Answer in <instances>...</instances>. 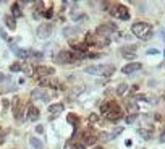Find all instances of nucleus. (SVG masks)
I'll return each instance as SVG.
<instances>
[{"label": "nucleus", "mask_w": 165, "mask_h": 149, "mask_svg": "<svg viewBox=\"0 0 165 149\" xmlns=\"http://www.w3.org/2000/svg\"><path fill=\"white\" fill-rule=\"evenodd\" d=\"M131 32L136 36V37H139V39H143V41H147L150 36H152V25H149V23H146V21H136L133 26H131Z\"/></svg>", "instance_id": "f257e3e1"}, {"label": "nucleus", "mask_w": 165, "mask_h": 149, "mask_svg": "<svg viewBox=\"0 0 165 149\" xmlns=\"http://www.w3.org/2000/svg\"><path fill=\"white\" fill-rule=\"evenodd\" d=\"M110 13H112V15H114L115 18H120V20H123V21L130 20L128 8H126L125 5H120V3H117V5H114V7H112Z\"/></svg>", "instance_id": "f03ea898"}, {"label": "nucleus", "mask_w": 165, "mask_h": 149, "mask_svg": "<svg viewBox=\"0 0 165 149\" xmlns=\"http://www.w3.org/2000/svg\"><path fill=\"white\" fill-rule=\"evenodd\" d=\"M73 54L70 50H60V52L55 55V63H60V65H70L73 63Z\"/></svg>", "instance_id": "7ed1b4c3"}, {"label": "nucleus", "mask_w": 165, "mask_h": 149, "mask_svg": "<svg viewBox=\"0 0 165 149\" xmlns=\"http://www.w3.org/2000/svg\"><path fill=\"white\" fill-rule=\"evenodd\" d=\"M117 31V26L115 25H112V23H104V25H101V26H97V29H96V32H97V36L99 37H104V36H110V34H114V32Z\"/></svg>", "instance_id": "20e7f679"}, {"label": "nucleus", "mask_w": 165, "mask_h": 149, "mask_svg": "<svg viewBox=\"0 0 165 149\" xmlns=\"http://www.w3.org/2000/svg\"><path fill=\"white\" fill-rule=\"evenodd\" d=\"M36 34L39 39H47L52 34V25L50 23H44V25H39L36 29Z\"/></svg>", "instance_id": "39448f33"}, {"label": "nucleus", "mask_w": 165, "mask_h": 149, "mask_svg": "<svg viewBox=\"0 0 165 149\" xmlns=\"http://www.w3.org/2000/svg\"><path fill=\"white\" fill-rule=\"evenodd\" d=\"M121 109L118 107V104H112V107H110V110L107 112V118L110 120V122H117V120H120L121 118Z\"/></svg>", "instance_id": "423d86ee"}, {"label": "nucleus", "mask_w": 165, "mask_h": 149, "mask_svg": "<svg viewBox=\"0 0 165 149\" xmlns=\"http://www.w3.org/2000/svg\"><path fill=\"white\" fill-rule=\"evenodd\" d=\"M55 70L52 67H36L34 68V78H44V76H49V74H54Z\"/></svg>", "instance_id": "0eeeda50"}, {"label": "nucleus", "mask_w": 165, "mask_h": 149, "mask_svg": "<svg viewBox=\"0 0 165 149\" xmlns=\"http://www.w3.org/2000/svg\"><path fill=\"white\" fill-rule=\"evenodd\" d=\"M20 97L18 96H15L13 97V101H12V109H13V114H15V118L20 122L21 120V107H20Z\"/></svg>", "instance_id": "6e6552de"}, {"label": "nucleus", "mask_w": 165, "mask_h": 149, "mask_svg": "<svg viewBox=\"0 0 165 149\" xmlns=\"http://www.w3.org/2000/svg\"><path fill=\"white\" fill-rule=\"evenodd\" d=\"M96 141H97V136H96V134H94V133L91 131V130L84 133V136H83L84 147H86V146H94V144H96Z\"/></svg>", "instance_id": "1a4fd4ad"}, {"label": "nucleus", "mask_w": 165, "mask_h": 149, "mask_svg": "<svg viewBox=\"0 0 165 149\" xmlns=\"http://www.w3.org/2000/svg\"><path fill=\"white\" fill-rule=\"evenodd\" d=\"M141 67L143 65L138 63V62H133V63H126L123 68H121V71H123L125 74H131V73H134V71H138V70H141Z\"/></svg>", "instance_id": "9d476101"}, {"label": "nucleus", "mask_w": 165, "mask_h": 149, "mask_svg": "<svg viewBox=\"0 0 165 149\" xmlns=\"http://www.w3.org/2000/svg\"><path fill=\"white\" fill-rule=\"evenodd\" d=\"M115 73V67H110V65H99V74L105 78H110L112 74Z\"/></svg>", "instance_id": "9b49d317"}, {"label": "nucleus", "mask_w": 165, "mask_h": 149, "mask_svg": "<svg viewBox=\"0 0 165 149\" xmlns=\"http://www.w3.org/2000/svg\"><path fill=\"white\" fill-rule=\"evenodd\" d=\"M31 97H32V99H42V101H50V94H49V92H44V91H42V89H34V91H32L31 92Z\"/></svg>", "instance_id": "f8f14e48"}, {"label": "nucleus", "mask_w": 165, "mask_h": 149, "mask_svg": "<svg viewBox=\"0 0 165 149\" xmlns=\"http://www.w3.org/2000/svg\"><path fill=\"white\" fill-rule=\"evenodd\" d=\"M62 32H63L65 37H74V36L79 34V28L78 26H65Z\"/></svg>", "instance_id": "ddd939ff"}, {"label": "nucleus", "mask_w": 165, "mask_h": 149, "mask_svg": "<svg viewBox=\"0 0 165 149\" xmlns=\"http://www.w3.org/2000/svg\"><path fill=\"white\" fill-rule=\"evenodd\" d=\"M37 118H39V109H37L36 105H29L28 107V120L36 122Z\"/></svg>", "instance_id": "4468645a"}, {"label": "nucleus", "mask_w": 165, "mask_h": 149, "mask_svg": "<svg viewBox=\"0 0 165 149\" xmlns=\"http://www.w3.org/2000/svg\"><path fill=\"white\" fill-rule=\"evenodd\" d=\"M3 23H5V26L10 31H15L16 29V21H15V18H13L12 15H5V16H3Z\"/></svg>", "instance_id": "2eb2a0df"}, {"label": "nucleus", "mask_w": 165, "mask_h": 149, "mask_svg": "<svg viewBox=\"0 0 165 149\" xmlns=\"http://www.w3.org/2000/svg\"><path fill=\"white\" fill-rule=\"evenodd\" d=\"M63 109H65V105L62 104V102H58V104H52V105H49V112L50 114H62L63 112Z\"/></svg>", "instance_id": "dca6fc26"}, {"label": "nucleus", "mask_w": 165, "mask_h": 149, "mask_svg": "<svg viewBox=\"0 0 165 149\" xmlns=\"http://www.w3.org/2000/svg\"><path fill=\"white\" fill-rule=\"evenodd\" d=\"M29 144H31L32 149H42V147H44V143H42L39 138H36V136H32L29 139Z\"/></svg>", "instance_id": "f3484780"}, {"label": "nucleus", "mask_w": 165, "mask_h": 149, "mask_svg": "<svg viewBox=\"0 0 165 149\" xmlns=\"http://www.w3.org/2000/svg\"><path fill=\"white\" fill-rule=\"evenodd\" d=\"M12 16L13 18H20V16H23V12H21V8H20V3H13L12 5Z\"/></svg>", "instance_id": "a211bd4d"}, {"label": "nucleus", "mask_w": 165, "mask_h": 149, "mask_svg": "<svg viewBox=\"0 0 165 149\" xmlns=\"http://www.w3.org/2000/svg\"><path fill=\"white\" fill-rule=\"evenodd\" d=\"M84 73H87V74H99V65H94V67H86V68H84Z\"/></svg>", "instance_id": "6ab92c4d"}, {"label": "nucleus", "mask_w": 165, "mask_h": 149, "mask_svg": "<svg viewBox=\"0 0 165 149\" xmlns=\"http://www.w3.org/2000/svg\"><path fill=\"white\" fill-rule=\"evenodd\" d=\"M67 120H68V123H71L74 128H78V117L74 114H70L68 117H67Z\"/></svg>", "instance_id": "aec40b11"}, {"label": "nucleus", "mask_w": 165, "mask_h": 149, "mask_svg": "<svg viewBox=\"0 0 165 149\" xmlns=\"http://www.w3.org/2000/svg\"><path fill=\"white\" fill-rule=\"evenodd\" d=\"M108 44H110V39H101V37H99V39H96V44L94 45H97V47H105Z\"/></svg>", "instance_id": "412c9836"}, {"label": "nucleus", "mask_w": 165, "mask_h": 149, "mask_svg": "<svg viewBox=\"0 0 165 149\" xmlns=\"http://www.w3.org/2000/svg\"><path fill=\"white\" fill-rule=\"evenodd\" d=\"M10 71H12V73L23 71V63H13V65H10Z\"/></svg>", "instance_id": "4be33fe9"}, {"label": "nucleus", "mask_w": 165, "mask_h": 149, "mask_svg": "<svg viewBox=\"0 0 165 149\" xmlns=\"http://www.w3.org/2000/svg\"><path fill=\"white\" fill-rule=\"evenodd\" d=\"M126 89H128V86H126L125 83H120L118 88H117V94H118V96H123L125 92H126Z\"/></svg>", "instance_id": "5701e85b"}, {"label": "nucleus", "mask_w": 165, "mask_h": 149, "mask_svg": "<svg viewBox=\"0 0 165 149\" xmlns=\"http://www.w3.org/2000/svg\"><path fill=\"white\" fill-rule=\"evenodd\" d=\"M138 134H141V136H143L144 139H149L150 136H152V134H150L146 128H139V130H138Z\"/></svg>", "instance_id": "b1692460"}, {"label": "nucleus", "mask_w": 165, "mask_h": 149, "mask_svg": "<svg viewBox=\"0 0 165 149\" xmlns=\"http://www.w3.org/2000/svg\"><path fill=\"white\" fill-rule=\"evenodd\" d=\"M112 104H114V102H108V104H102V105H101V114H104V115H107V112L110 110V107H112Z\"/></svg>", "instance_id": "393cba45"}, {"label": "nucleus", "mask_w": 165, "mask_h": 149, "mask_svg": "<svg viewBox=\"0 0 165 149\" xmlns=\"http://www.w3.org/2000/svg\"><path fill=\"white\" fill-rule=\"evenodd\" d=\"M121 131H123V128L117 127V128H115V130H114V131H112V133H108V134H110V139H114V138H117V136H118V134H120Z\"/></svg>", "instance_id": "a878e982"}, {"label": "nucleus", "mask_w": 165, "mask_h": 149, "mask_svg": "<svg viewBox=\"0 0 165 149\" xmlns=\"http://www.w3.org/2000/svg\"><path fill=\"white\" fill-rule=\"evenodd\" d=\"M136 118H138V115H136V114H131V115H128V117H125V122H126V123H134Z\"/></svg>", "instance_id": "bb28decb"}, {"label": "nucleus", "mask_w": 165, "mask_h": 149, "mask_svg": "<svg viewBox=\"0 0 165 149\" xmlns=\"http://www.w3.org/2000/svg\"><path fill=\"white\" fill-rule=\"evenodd\" d=\"M97 139H102L104 143H107V141H110V134H108V133H101L97 136Z\"/></svg>", "instance_id": "cd10ccee"}, {"label": "nucleus", "mask_w": 165, "mask_h": 149, "mask_svg": "<svg viewBox=\"0 0 165 149\" xmlns=\"http://www.w3.org/2000/svg\"><path fill=\"white\" fill-rule=\"evenodd\" d=\"M121 55H123L125 58H134V57H136V52H125V50H123V52H121Z\"/></svg>", "instance_id": "c85d7f7f"}, {"label": "nucleus", "mask_w": 165, "mask_h": 149, "mask_svg": "<svg viewBox=\"0 0 165 149\" xmlns=\"http://www.w3.org/2000/svg\"><path fill=\"white\" fill-rule=\"evenodd\" d=\"M128 109H130L131 112H133V114H136V112L139 110V109H138V105H136L134 102H130V104H128Z\"/></svg>", "instance_id": "c756f323"}, {"label": "nucleus", "mask_w": 165, "mask_h": 149, "mask_svg": "<svg viewBox=\"0 0 165 149\" xmlns=\"http://www.w3.org/2000/svg\"><path fill=\"white\" fill-rule=\"evenodd\" d=\"M23 71H25L28 76H32V74H34V70L29 68V67H23Z\"/></svg>", "instance_id": "7c9ffc66"}, {"label": "nucleus", "mask_w": 165, "mask_h": 149, "mask_svg": "<svg viewBox=\"0 0 165 149\" xmlns=\"http://www.w3.org/2000/svg\"><path fill=\"white\" fill-rule=\"evenodd\" d=\"M42 15H44L45 18H52V16H54V10H52V8H49V10H44Z\"/></svg>", "instance_id": "2f4dec72"}, {"label": "nucleus", "mask_w": 165, "mask_h": 149, "mask_svg": "<svg viewBox=\"0 0 165 149\" xmlns=\"http://www.w3.org/2000/svg\"><path fill=\"white\" fill-rule=\"evenodd\" d=\"M97 120H99V115L97 114H91V115H89V122H91V123H96Z\"/></svg>", "instance_id": "473e14b6"}, {"label": "nucleus", "mask_w": 165, "mask_h": 149, "mask_svg": "<svg viewBox=\"0 0 165 149\" xmlns=\"http://www.w3.org/2000/svg\"><path fill=\"white\" fill-rule=\"evenodd\" d=\"M5 136H7V131H5V130H2V128H0V144L5 141Z\"/></svg>", "instance_id": "72a5a7b5"}, {"label": "nucleus", "mask_w": 165, "mask_h": 149, "mask_svg": "<svg viewBox=\"0 0 165 149\" xmlns=\"http://www.w3.org/2000/svg\"><path fill=\"white\" fill-rule=\"evenodd\" d=\"M159 143H165V128H163V131H162V134H160V138H159Z\"/></svg>", "instance_id": "f704fd0d"}, {"label": "nucleus", "mask_w": 165, "mask_h": 149, "mask_svg": "<svg viewBox=\"0 0 165 149\" xmlns=\"http://www.w3.org/2000/svg\"><path fill=\"white\" fill-rule=\"evenodd\" d=\"M71 149H84V144H73Z\"/></svg>", "instance_id": "c9c22d12"}, {"label": "nucleus", "mask_w": 165, "mask_h": 149, "mask_svg": "<svg viewBox=\"0 0 165 149\" xmlns=\"http://www.w3.org/2000/svg\"><path fill=\"white\" fill-rule=\"evenodd\" d=\"M36 131H37V133H44V127H42V125H37V127H36Z\"/></svg>", "instance_id": "e433bc0d"}, {"label": "nucleus", "mask_w": 165, "mask_h": 149, "mask_svg": "<svg viewBox=\"0 0 165 149\" xmlns=\"http://www.w3.org/2000/svg\"><path fill=\"white\" fill-rule=\"evenodd\" d=\"M146 54H147V55H155V54H157V50H155V49H149Z\"/></svg>", "instance_id": "4c0bfd02"}, {"label": "nucleus", "mask_w": 165, "mask_h": 149, "mask_svg": "<svg viewBox=\"0 0 165 149\" xmlns=\"http://www.w3.org/2000/svg\"><path fill=\"white\" fill-rule=\"evenodd\" d=\"M5 80H7V78H5V76H3V74H2V73H0V83H2V81H5Z\"/></svg>", "instance_id": "58836bf2"}, {"label": "nucleus", "mask_w": 165, "mask_h": 149, "mask_svg": "<svg viewBox=\"0 0 165 149\" xmlns=\"http://www.w3.org/2000/svg\"><path fill=\"white\" fill-rule=\"evenodd\" d=\"M92 149H102V147H101V146H94Z\"/></svg>", "instance_id": "ea45409f"}, {"label": "nucleus", "mask_w": 165, "mask_h": 149, "mask_svg": "<svg viewBox=\"0 0 165 149\" xmlns=\"http://www.w3.org/2000/svg\"><path fill=\"white\" fill-rule=\"evenodd\" d=\"M163 54H165V52H163Z\"/></svg>", "instance_id": "a19ab883"}]
</instances>
